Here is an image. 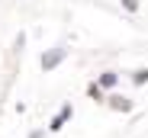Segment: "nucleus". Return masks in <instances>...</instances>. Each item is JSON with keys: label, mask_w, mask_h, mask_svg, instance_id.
Wrapping results in <instances>:
<instances>
[{"label": "nucleus", "mask_w": 148, "mask_h": 138, "mask_svg": "<svg viewBox=\"0 0 148 138\" xmlns=\"http://www.w3.org/2000/svg\"><path fill=\"white\" fill-rule=\"evenodd\" d=\"M71 116H74V106H71V103H61V109L52 116V122H48V132H61V128L71 122Z\"/></svg>", "instance_id": "3"}, {"label": "nucleus", "mask_w": 148, "mask_h": 138, "mask_svg": "<svg viewBox=\"0 0 148 138\" xmlns=\"http://www.w3.org/2000/svg\"><path fill=\"white\" fill-rule=\"evenodd\" d=\"M106 106H110L113 112H122V116L135 112V100L126 97V93H110V97H106Z\"/></svg>", "instance_id": "2"}, {"label": "nucleus", "mask_w": 148, "mask_h": 138, "mask_svg": "<svg viewBox=\"0 0 148 138\" xmlns=\"http://www.w3.org/2000/svg\"><path fill=\"white\" fill-rule=\"evenodd\" d=\"M119 3H122V10H126V13H138V10H142L138 0H119Z\"/></svg>", "instance_id": "7"}, {"label": "nucleus", "mask_w": 148, "mask_h": 138, "mask_svg": "<svg viewBox=\"0 0 148 138\" xmlns=\"http://www.w3.org/2000/svg\"><path fill=\"white\" fill-rule=\"evenodd\" d=\"M64 58H68V45L64 42H58V45H52V48H45L42 52V71L48 74V71H55V67H61L64 64Z\"/></svg>", "instance_id": "1"}, {"label": "nucleus", "mask_w": 148, "mask_h": 138, "mask_svg": "<svg viewBox=\"0 0 148 138\" xmlns=\"http://www.w3.org/2000/svg\"><path fill=\"white\" fill-rule=\"evenodd\" d=\"M26 138H45V128H32V132H29Z\"/></svg>", "instance_id": "9"}, {"label": "nucleus", "mask_w": 148, "mask_h": 138, "mask_svg": "<svg viewBox=\"0 0 148 138\" xmlns=\"http://www.w3.org/2000/svg\"><path fill=\"white\" fill-rule=\"evenodd\" d=\"M23 45H26V32H19L13 39V55H23Z\"/></svg>", "instance_id": "8"}, {"label": "nucleus", "mask_w": 148, "mask_h": 138, "mask_svg": "<svg viewBox=\"0 0 148 138\" xmlns=\"http://www.w3.org/2000/svg\"><path fill=\"white\" fill-rule=\"evenodd\" d=\"M97 80H100V87H106V90H116L119 71H103V74H97Z\"/></svg>", "instance_id": "5"}, {"label": "nucleus", "mask_w": 148, "mask_h": 138, "mask_svg": "<svg viewBox=\"0 0 148 138\" xmlns=\"http://www.w3.org/2000/svg\"><path fill=\"white\" fill-rule=\"evenodd\" d=\"M129 80H132V87H145L148 84V67H135Z\"/></svg>", "instance_id": "6"}, {"label": "nucleus", "mask_w": 148, "mask_h": 138, "mask_svg": "<svg viewBox=\"0 0 148 138\" xmlns=\"http://www.w3.org/2000/svg\"><path fill=\"white\" fill-rule=\"evenodd\" d=\"M87 97H90L93 103H106L110 93H106V87H100V80H90V84H87Z\"/></svg>", "instance_id": "4"}]
</instances>
